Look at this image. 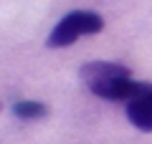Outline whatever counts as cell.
I'll return each mask as SVG.
<instances>
[{
	"mask_svg": "<svg viewBox=\"0 0 152 144\" xmlns=\"http://www.w3.org/2000/svg\"><path fill=\"white\" fill-rule=\"evenodd\" d=\"M104 31V18L94 10H71L61 18L53 25V31L46 38V46L48 48H64L76 43L84 36H94V33Z\"/></svg>",
	"mask_w": 152,
	"mask_h": 144,
	"instance_id": "obj_1",
	"label": "cell"
},
{
	"mask_svg": "<svg viewBox=\"0 0 152 144\" xmlns=\"http://www.w3.org/2000/svg\"><path fill=\"white\" fill-rule=\"evenodd\" d=\"M79 76H81V81L91 89V86L107 84V81H112V79H129L132 71L127 68V66H122V63H112V61H89V63H84L81 68H79Z\"/></svg>",
	"mask_w": 152,
	"mask_h": 144,
	"instance_id": "obj_2",
	"label": "cell"
},
{
	"mask_svg": "<svg viewBox=\"0 0 152 144\" xmlns=\"http://www.w3.org/2000/svg\"><path fill=\"white\" fill-rule=\"evenodd\" d=\"M127 119L140 132H152V91L127 104Z\"/></svg>",
	"mask_w": 152,
	"mask_h": 144,
	"instance_id": "obj_3",
	"label": "cell"
},
{
	"mask_svg": "<svg viewBox=\"0 0 152 144\" xmlns=\"http://www.w3.org/2000/svg\"><path fill=\"white\" fill-rule=\"evenodd\" d=\"M13 114L18 119H23V121H38V119L48 116V106L41 104V101H28V99H23V101L13 104Z\"/></svg>",
	"mask_w": 152,
	"mask_h": 144,
	"instance_id": "obj_4",
	"label": "cell"
}]
</instances>
